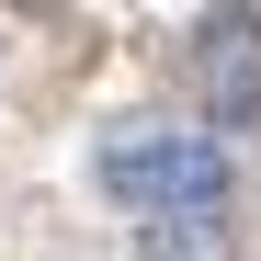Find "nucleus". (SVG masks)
<instances>
[{"instance_id":"7ed1b4c3","label":"nucleus","mask_w":261,"mask_h":261,"mask_svg":"<svg viewBox=\"0 0 261 261\" xmlns=\"http://www.w3.org/2000/svg\"><path fill=\"white\" fill-rule=\"evenodd\" d=\"M137 261H227V204H137Z\"/></svg>"},{"instance_id":"f03ea898","label":"nucleus","mask_w":261,"mask_h":261,"mask_svg":"<svg viewBox=\"0 0 261 261\" xmlns=\"http://www.w3.org/2000/svg\"><path fill=\"white\" fill-rule=\"evenodd\" d=\"M193 91H204V125H227V137L261 114V12L250 0H216L193 23Z\"/></svg>"},{"instance_id":"f257e3e1","label":"nucleus","mask_w":261,"mask_h":261,"mask_svg":"<svg viewBox=\"0 0 261 261\" xmlns=\"http://www.w3.org/2000/svg\"><path fill=\"white\" fill-rule=\"evenodd\" d=\"M91 182L114 204H227V148L216 137H170V125H125L91 159Z\"/></svg>"}]
</instances>
